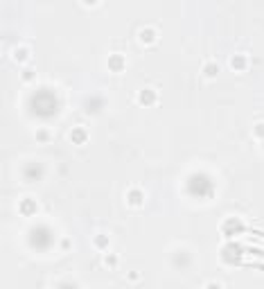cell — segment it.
Masks as SVG:
<instances>
[{"label":"cell","instance_id":"cell-20","mask_svg":"<svg viewBox=\"0 0 264 289\" xmlns=\"http://www.w3.org/2000/svg\"><path fill=\"white\" fill-rule=\"evenodd\" d=\"M102 262H104V267L113 269V267H117V264H120V257H117L115 253H109V251H106L104 257H102Z\"/></svg>","mask_w":264,"mask_h":289},{"label":"cell","instance_id":"cell-15","mask_svg":"<svg viewBox=\"0 0 264 289\" xmlns=\"http://www.w3.org/2000/svg\"><path fill=\"white\" fill-rule=\"evenodd\" d=\"M11 59L16 61V64H27V61H30V48H27V45L11 48Z\"/></svg>","mask_w":264,"mask_h":289},{"label":"cell","instance_id":"cell-8","mask_svg":"<svg viewBox=\"0 0 264 289\" xmlns=\"http://www.w3.org/2000/svg\"><path fill=\"white\" fill-rule=\"evenodd\" d=\"M136 102L140 104V107H151V104L158 102V91H156V88H151V86H145L143 91H138Z\"/></svg>","mask_w":264,"mask_h":289},{"label":"cell","instance_id":"cell-13","mask_svg":"<svg viewBox=\"0 0 264 289\" xmlns=\"http://www.w3.org/2000/svg\"><path fill=\"white\" fill-rule=\"evenodd\" d=\"M68 138L73 144H86L88 143V129H86L84 124H75V127L70 129Z\"/></svg>","mask_w":264,"mask_h":289},{"label":"cell","instance_id":"cell-21","mask_svg":"<svg viewBox=\"0 0 264 289\" xmlns=\"http://www.w3.org/2000/svg\"><path fill=\"white\" fill-rule=\"evenodd\" d=\"M251 134H253V138H258L260 143H264V122H255Z\"/></svg>","mask_w":264,"mask_h":289},{"label":"cell","instance_id":"cell-23","mask_svg":"<svg viewBox=\"0 0 264 289\" xmlns=\"http://www.w3.org/2000/svg\"><path fill=\"white\" fill-rule=\"evenodd\" d=\"M57 289H79V285L73 283V280H66V283H59Z\"/></svg>","mask_w":264,"mask_h":289},{"label":"cell","instance_id":"cell-19","mask_svg":"<svg viewBox=\"0 0 264 289\" xmlns=\"http://www.w3.org/2000/svg\"><path fill=\"white\" fill-rule=\"evenodd\" d=\"M34 79H37V70H34L32 66H30V68L25 66V68L21 70V81H23V84H32Z\"/></svg>","mask_w":264,"mask_h":289},{"label":"cell","instance_id":"cell-17","mask_svg":"<svg viewBox=\"0 0 264 289\" xmlns=\"http://www.w3.org/2000/svg\"><path fill=\"white\" fill-rule=\"evenodd\" d=\"M190 260H192L190 251H176V253H174V257H172V264H174L176 269H185Z\"/></svg>","mask_w":264,"mask_h":289},{"label":"cell","instance_id":"cell-1","mask_svg":"<svg viewBox=\"0 0 264 289\" xmlns=\"http://www.w3.org/2000/svg\"><path fill=\"white\" fill-rule=\"evenodd\" d=\"M30 107H32V113L38 115V118H52L57 113L59 100L52 88H38L32 95V100H30Z\"/></svg>","mask_w":264,"mask_h":289},{"label":"cell","instance_id":"cell-25","mask_svg":"<svg viewBox=\"0 0 264 289\" xmlns=\"http://www.w3.org/2000/svg\"><path fill=\"white\" fill-rule=\"evenodd\" d=\"M127 278H129V283H136V280H140V273H138V271H129Z\"/></svg>","mask_w":264,"mask_h":289},{"label":"cell","instance_id":"cell-24","mask_svg":"<svg viewBox=\"0 0 264 289\" xmlns=\"http://www.w3.org/2000/svg\"><path fill=\"white\" fill-rule=\"evenodd\" d=\"M203 289H224V285L217 283V280H210V283H206V287Z\"/></svg>","mask_w":264,"mask_h":289},{"label":"cell","instance_id":"cell-9","mask_svg":"<svg viewBox=\"0 0 264 289\" xmlns=\"http://www.w3.org/2000/svg\"><path fill=\"white\" fill-rule=\"evenodd\" d=\"M18 213H21L23 217H34V215L38 213V201L34 197H23L21 201H18Z\"/></svg>","mask_w":264,"mask_h":289},{"label":"cell","instance_id":"cell-10","mask_svg":"<svg viewBox=\"0 0 264 289\" xmlns=\"http://www.w3.org/2000/svg\"><path fill=\"white\" fill-rule=\"evenodd\" d=\"M124 201H127L129 208H140V206L145 204V192L140 190V187H129L127 194H124Z\"/></svg>","mask_w":264,"mask_h":289},{"label":"cell","instance_id":"cell-3","mask_svg":"<svg viewBox=\"0 0 264 289\" xmlns=\"http://www.w3.org/2000/svg\"><path fill=\"white\" fill-rule=\"evenodd\" d=\"M27 242H30V247L37 249V251H48V249L52 247V242H54L52 228H48L45 224H37L32 230H30Z\"/></svg>","mask_w":264,"mask_h":289},{"label":"cell","instance_id":"cell-5","mask_svg":"<svg viewBox=\"0 0 264 289\" xmlns=\"http://www.w3.org/2000/svg\"><path fill=\"white\" fill-rule=\"evenodd\" d=\"M242 228H244V224L239 217H228V219H224L222 226H219L222 235H226V237H235L237 233H242Z\"/></svg>","mask_w":264,"mask_h":289},{"label":"cell","instance_id":"cell-18","mask_svg":"<svg viewBox=\"0 0 264 289\" xmlns=\"http://www.w3.org/2000/svg\"><path fill=\"white\" fill-rule=\"evenodd\" d=\"M34 140H37L38 144H48L50 140H52V131H50L48 127H37L34 129Z\"/></svg>","mask_w":264,"mask_h":289},{"label":"cell","instance_id":"cell-16","mask_svg":"<svg viewBox=\"0 0 264 289\" xmlns=\"http://www.w3.org/2000/svg\"><path fill=\"white\" fill-rule=\"evenodd\" d=\"M93 247H95L97 251L106 253L109 247H111V237L106 235V233H97V235H93Z\"/></svg>","mask_w":264,"mask_h":289},{"label":"cell","instance_id":"cell-14","mask_svg":"<svg viewBox=\"0 0 264 289\" xmlns=\"http://www.w3.org/2000/svg\"><path fill=\"white\" fill-rule=\"evenodd\" d=\"M201 75H203V79H217V75H219V64H217L215 59H206L203 66H201Z\"/></svg>","mask_w":264,"mask_h":289},{"label":"cell","instance_id":"cell-12","mask_svg":"<svg viewBox=\"0 0 264 289\" xmlns=\"http://www.w3.org/2000/svg\"><path fill=\"white\" fill-rule=\"evenodd\" d=\"M228 68H230L232 72H244V70L248 68V54H244V52L230 54V59H228Z\"/></svg>","mask_w":264,"mask_h":289},{"label":"cell","instance_id":"cell-2","mask_svg":"<svg viewBox=\"0 0 264 289\" xmlns=\"http://www.w3.org/2000/svg\"><path fill=\"white\" fill-rule=\"evenodd\" d=\"M185 192L196 199H208L215 194V181L206 172H194L185 179Z\"/></svg>","mask_w":264,"mask_h":289},{"label":"cell","instance_id":"cell-6","mask_svg":"<svg viewBox=\"0 0 264 289\" xmlns=\"http://www.w3.org/2000/svg\"><path fill=\"white\" fill-rule=\"evenodd\" d=\"M106 68L111 70V72H124V68H127V57L122 52H109V57H106Z\"/></svg>","mask_w":264,"mask_h":289},{"label":"cell","instance_id":"cell-11","mask_svg":"<svg viewBox=\"0 0 264 289\" xmlns=\"http://www.w3.org/2000/svg\"><path fill=\"white\" fill-rule=\"evenodd\" d=\"M104 107H106V97H102V95H88L84 100V108H86V113H90V115L100 113Z\"/></svg>","mask_w":264,"mask_h":289},{"label":"cell","instance_id":"cell-4","mask_svg":"<svg viewBox=\"0 0 264 289\" xmlns=\"http://www.w3.org/2000/svg\"><path fill=\"white\" fill-rule=\"evenodd\" d=\"M21 174H23V179H25L27 183H38L43 179V174H45V167H43L38 161H30V163L23 165Z\"/></svg>","mask_w":264,"mask_h":289},{"label":"cell","instance_id":"cell-7","mask_svg":"<svg viewBox=\"0 0 264 289\" xmlns=\"http://www.w3.org/2000/svg\"><path fill=\"white\" fill-rule=\"evenodd\" d=\"M136 36L143 45H153V43L158 41V30H156L153 25H143V27H138Z\"/></svg>","mask_w":264,"mask_h":289},{"label":"cell","instance_id":"cell-22","mask_svg":"<svg viewBox=\"0 0 264 289\" xmlns=\"http://www.w3.org/2000/svg\"><path fill=\"white\" fill-rule=\"evenodd\" d=\"M59 249H61V251H70V249H73V240H70V237H61V240H59Z\"/></svg>","mask_w":264,"mask_h":289}]
</instances>
